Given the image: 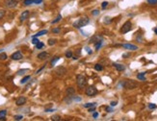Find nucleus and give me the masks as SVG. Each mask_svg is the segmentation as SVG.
<instances>
[{
  "label": "nucleus",
  "instance_id": "4",
  "mask_svg": "<svg viewBox=\"0 0 157 121\" xmlns=\"http://www.w3.org/2000/svg\"><path fill=\"white\" fill-rule=\"evenodd\" d=\"M123 86L125 87V88H127V89H133V88H135V87H137V83L135 82V81H133V80H127V81H125L123 84Z\"/></svg>",
  "mask_w": 157,
  "mask_h": 121
},
{
  "label": "nucleus",
  "instance_id": "51",
  "mask_svg": "<svg viewBox=\"0 0 157 121\" xmlns=\"http://www.w3.org/2000/svg\"><path fill=\"white\" fill-rule=\"evenodd\" d=\"M5 120H6L5 116H3V117H0V121H5Z\"/></svg>",
  "mask_w": 157,
  "mask_h": 121
},
{
  "label": "nucleus",
  "instance_id": "2",
  "mask_svg": "<svg viewBox=\"0 0 157 121\" xmlns=\"http://www.w3.org/2000/svg\"><path fill=\"white\" fill-rule=\"evenodd\" d=\"M76 84H77V86L80 88L84 87L85 86L87 85V79H86V77H85L84 75H82V74L77 75V76H76Z\"/></svg>",
  "mask_w": 157,
  "mask_h": 121
},
{
  "label": "nucleus",
  "instance_id": "23",
  "mask_svg": "<svg viewBox=\"0 0 157 121\" xmlns=\"http://www.w3.org/2000/svg\"><path fill=\"white\" fill-rule=\"evenodd\" d=\"M7 58H8V56H7V54H6L5 52H3V53L0 54V60H5Z\"/></svg>",
  "mask_w": 157,
  "mask_h": 121
},
{
  "label": "nucleus",
  "instance_id": "37",
  "mask_svg": "<svg viewBox=\"0 0 157 121\" xmlns=\"http://www.w3.org/2000/svg\"><path fill=\"white\" fill-rule=\"evenodd\" d=\"M52 32L55 33V34L60 33V29H59V28H54V29H52Z\"/></svg>",
  "mask_w": 157,
  "mask_h": 121
},
{
  "label": "nucleus",
  "instance_id": "15",
  "mask_svg": "<svg viewBox=\"0 0 157 121\" xmlns=\"http://www.w3.org/2000/svg\"><path fill=\"white\" fill-rule=\"evenodd\" d=\"M48 33V31L47 30H41V31H40V32H38L37 34H35L32 38H38V37H40V36H44V35H46Z\"/></svg>",
  "mask_w": 157,
  "mask_h": 121
},
{
  "label": "nucleus",
  "instance_id": "38",
  "mask_svg": "<svg viewBox=\"0 0 157 121\" xmlns=\"http://www.w3.org/2000/svg\"><path fill=\"white\" fill-rule=\"evenodd\" d=\"M107 6H108V2H107V1H104V2L101 4V7H102V9H105Z\"/></svg>",
  "mask_w": 157,
  "mask_h": 121
},
{
  "label": "nucleus",
  "instance_id": "34",
  "mask_svg": "<svg viewBox=\"0 0 157 121\" xmlns=\"http://www.w3.org/2000/svg\"><path fill=\"white\" fill-rule=\"evenodd\" d=\"M13 118H15V120H22V118H23V116L22 115H15L13 116Z\"/></svg>",
  "mask_w": 157,
  "mask_h": 121
},
{
  "label": "nucleus",
  "instance_id": "8",
  "mask_svg": "<svg viewBox=\"0 0 157 121\" xmlns=\"http://www.w3.org/2000/svg\"><path fill=\"white\" fill-rule=\"evenodd\" d=\"M55 71H56V74L61 77V76H63V75H65V73L67 72V69L65 67H63V66H59V67L56 68Z\"/></svg>",
  "mask_w": 157,
  "mask_h": 121
},
{
  "label": "nucleus",
  "instance_id": "47",
  "mask_svg": "<svg viewBox=\"0 0 157 121\" xmlns=\"http://www.w3.org/2000/svg\"><path fill=\"white\" fill-rule=\"evenodd\" d=\"M85 49H86V51H87L89 54H92V50H91V49H90L88 46H86V47H85Z\"/></svg>",
  "mask_w": 157,
  "mask_h": 121
},
{
  "label": "nucleus",
  "instance_id": "50",
  "mask_svg": "<svg viewBox=\"0 0 157 121\" xmlns=\"http://www.w3.org/2000/svg\"><path fill=\"white\" fill-rule=\"evenodd\" d=\"M122 57H123V58H128V57H129V54H128V53H124V54L122 55Z\"/></svg>",
  "mask_w": 157,
  "mask_h": 121
},
{
  "label": "nucleus",
  "instance_id": "44",
  "mask_svg": "<svg viewBox=\"0 0 157 121\" xmlns=\"http://www.w3.org/2000/svg\"><path fill=\"white\" fill-rule=\"evenodd\" d=\"M104 22H105V23H110V22H111V19H110V17H105V19H104Z\"/></svg>",
  "mask_w": 157,
  "mask_h": 121
},
{
  "label": "nucleus",
  "instance_id": "21",
  "mask_svg": "<svg viewBox=\"0 0 157 121\" xmlns=\"http://www.w3.org/2000/svg\"><path fill=\"white\" fill-rule=\"evenodd\" d=\"M31 78V76H29V75H27V76H25L21 81H20V84H25V83H27L28 81H29V79Z\"/></svg>",
  "mask_w": 157,
  "mask_h": 121
},
{
  "label": "nucleus",
  "instance_id": "24",
  "mask_svg": "<svg viewBox=\"0 0 157 121\" xmlns=\"http://www.w3.org/2000/svg\"><path fill=\"white\" fill-rule=\"evenodd\" d=\"M44 46H45L44 42H40V41H39V42L36 44V48H37V49H41Z\"/></svg>",
  "mask_w": 157,
  "mask_h": 121
},
{
  "label": "nucleus",
  "instance_id": "36",
  "mask_svg": "<svg viewBox=\"0 0 157 121\" xmlns=\"http://www.w3.org/2000/svg\"><path fill=\"white\" fill-rule=\"evenodd\" d=\"M92 14H93V16H98V14H99V11L98 10H94L92 12Z\"/></svg>",
  "mask_w": 157,
  "mask_h": 121
},
{
  "label": "nucleus",
  "instance_id": "53",
  "mask_svg": "<svg viewBox=\"0 0 157 121\" xmlns=\"http://www.w3.org/2000/svg\"><path fill=\"white\" fill-rule=\"evenodd\" d=\"M15 1H16V2H18H18H20V1H22V0H15Z\"/></svg>",
  "mask_w": 157,
  "mask_h": 121
},
{
  "label": "nucleus",
  "instance_id": "28",
  "mask_svg": "<svg viewBox=\"0 0 157 121\" xmlns=\"http://www.w3.org/2000/svg\"><path fill=\"white\" fill-rule=\"evenodd\" d=\"M51 120H53V121H59V120H61V117L59 115H53L51 117Z\"/></svg>",
  "mask_w": 157,
  "mask_h": 121
},
{
  "label": "nucleus",
  "instance_id": "27",
  "mask_svg": "<svg viewBox=\"0 0 157 121\" xmlns=\"http://www.w3.org/2000/svg\"><path fill=\"white\" fill-rule=\"evenodd\" d=\"M55 43H56V39H48V44L50 45V46L54 45Z\"/></svg>",
  "mask_w": 157,
  "mask_h": 121
},
{
  "label": "nucleus",
  "instance_id": "22",
  "mask_svg": "<svg viewBox=\"0 0 157 121\" xmlns=\"http://www.w3.org/2000/svg\"><path fill=\"white\" fill-rule=\"evenodd\" d=\"M61 19H62V16H61V14H59V16L57 17L55 19H53V20H52V22H51V23H52V24H55V23H57L58 21H60Z\"/></svg>",
  "mask_w": 157,
  "mask_h": 121
},
{
  "label": "nucleus",
  "instance_id": "32",
  "mask_svg": "<svg viewBox=\"0 0 157 121\" xmlns=\"http://www.w3.org/2000/svg\"><path fill=\"white\" fill-rule=\"evenodd\" d=\"M66 57L67 58H72V52H71V51H67L66 52Z\"/></svg>",
  "mask_w": 157,
  "mask_h": 121
},
{
  "label": "nucleus",
  "instance_id": "1",
  "mask_svg": "<svg viewBox=\"0 0 157 121\" xmlns=\"http://www.w3.org/2000/svg\"><path fill=\"white\" fill-rule=\"evenodd\" d=\"M90 22V18L88 17H81L79 20H77V21H75L74 23H73V26L75 27V28H81V27H83V26H86L88 23Z\"/></svg>",
  "mask_w": 157,
  "mask_h": 121
},
{
  "label": "nucleus",
  "instance_id": "17",
  "mask_svg": "<svg viewBox=\"0 0 157 121\" xmlns=\"http://www.w3.org/2000/svg\"><path fill=\"white\" fill-rule=\"evenodd\" d=\"M145 75H146V72H142V73H139L137 75V78L141 81H146V78H145Z\"/></svg>",
  "mask_w": 157,
  "mask_h": 121
},
{
  "label": "nucleus",
  "instance_id": "20",
  "mask_svg": "<svg viewBox=\"0 0 157 121\" xmlns=\"http://www.w3.org/2000/svg\"><path fill=\"white\" fill-rule=\"evenodd\" d=\"M96 103H87L84 104V108H91V107H95Z\"/></svg>",
  "mask_w": 157,
  "mask_h": 121
},
{
  "label": "nucleus",
  "instance_id": "46",
  "mask_svg": "<svg viewBox=\"0 0 157 121\" xmlns=\"http://www.w3.org/2000/svg\"><path fill=\"white\" fill-rule=\"evenodd\" d=\"M117 105H118V102H117V101L111 102V106H112V107H114V106H117Z\"/></svg>",
  "mask_w": 157,
  "mask_h": 121
},
{
  "label": "nucleus",
  "instance_id": "33",
  "mask_svg": "<svg viewBox=\"0 0 157 121\" xmlns=\"http://www.w3.org/2000/svg\"><path fill=\"white\" fill-rule=\"evenodd\" d=\"M5 13H6V12H5L4 10H0V19H1V18H3V17H4Z\"/></svg>",
  "mask_w": 157,
  "mask_h": 121
},
{
  "label": "nucleus",
  "instance_id": "6",
  "mask_svg": "<svg viewBox=\"0 0 157 121\" xmlns=\"http://www.w3.org/2000/svg\"><path fill=\"white\" fill-rule=\"evenodd\" d=\"M22 58H23V55L20 51H17V52L13 53L11 55V59L13 60H21Z\"/></svg>",
  "mask_w": 157,
  "mask_h": 121
},
{
  "label": "nucleus",
  "instance_id": "25",
  "mask_svg": "<svg viewBox=\"0 0 157 121\" xmlns=\"http://www.w3.org/2000/svg\"><path fill=\"white\" fill-rule=\"evenodd\" d=\"M94 69H95V70H97V71H101V70L103 69V67H102V65H101L96 64V65H94Z\"/></svg>",
  "mask_w": 157,
  "mask_h": 121
},
{
  "label": "nucleus",
  "instance_id": "52",
  "mask_svg": "<svg viewBox=\"0 0 157 121\" xmlns=\"http://www.w3.org/2000/svg\"><path fill=\"white\" fill-rule=\"evenodd\" d=\"M154 32H155V34H157V27L154 28Z\"/></svg>",
  "mask_w": 157,
  "mask_h": 121
},
{
  "label": "nucleus",
  "instance_id": "11",
  "mask_svg": "<svg viewBox=\"0 0 157 121\" xmlns=\"http://www.w3.org/2000/svg\"><path fill=\"white\" fill-rule=\"evenodd\" d=\"M25 103H26V98L23 97V96L18 98L17 101H16V104H17V106H18V107H20V106H23Z\"/></svg>",
  "mask_w": 157,
  "mask_h": 121
},
{
  "label": "nucleus",
  "instance_id": "31",
  "mask_svg": "<svg viewBox=\"0 0 157 121\" xmlns=\"http://www.w3.org/2000/svg\"><path fill=\"white\" fill-rule=\"evenodd\" d=\"M148 3L149 5H156L157 4V0H148Z\"/></svg>",
  "mask_w": 157,
  "mask_h": 121
},
{
  "label": "nucleus",
  "instance_id": "16",
  "mask_svg": "<svg viewBox=\"0 0 157 121\" xmlns=\"http://www.w3.org/2000/svg\"><path fill=\"white\" fill-rule=\"evenodd\" d=\"M100 39H102V38H101L100 36H97V35H95V36H94V37L90 39V42H91V43H93V42H96V41L100 40Z\"/></svg>",
  "mask_w": 157,
  "mask_h": 121
},
{
  "label": "nucleus",
  "instance_id": "5",
  "mask_svg": "<svg viewBox=\"0 0 157 121\" xmlns=\"http://www.w3.org/2000/svg\"><path fill=\"white\" fill-rule=\"evenodd\" d=\"M85 93H86V95H88V96H94L97 93V89L94 86H88L86 88Z\"/></svg>",
  "mask_w": 157,
  "mask_h": 121
},
{
  "label": "nucleus",
  "instance_id": "43",
  "mask_svg": "<svg viewBox=\"0 0 157 121\" xmlns=\"http://www.w3.org/2000/svg\"><path fill=\"white\" fill-rule=\"evenodd\" d=\"M45 65H44V66H42V67H40V69H39V70H38V71H37V72H36V73H37V74H39V73H40V72H41V70H44V68H45Z\"/></svg>",
  "mask_w": 157,
  "mask_h": 121
},
{
  "label": "nucleus",
  "instance_id": "14",
  "mask_svg": "<svg viewBox=\"0 0 157 121\" xmlns=\"http://www.w3.org/2000/svg\"><path fill=\"white\" fill-rule=\"evenodd\" d=\"M47 57H48V53L47 52H40L38 55V59L39 60H45V59H47Z\"/></svg>",
  "mask_w": 157,
  "mask_h": 121
},
{
  "label": "nucleus",
  "instance_id": "49",
  "mask_svg": "<svg viewBox=\"0 0 157 121\" xmlns=\"http://www.w3.org/2000/svg\"><path fill=\"white\" fill-rule=\"evenodd\" d=\"M54 111H55V110H53V109H46V110H45L46 112H54Z\"/></svg>",
  "mask_w": 157,
  "mask_h": 121
},
{
  "label": "nucleus",
  "instance_id": "7",
  "mask_svg": "<svg viewBox=\"0 0 157 121\" xmlns=\"http://www.w3.org/2000/svg\"><path fill=\"white\" fill-rule=\"evenodd\" d=\"M5 5L8 8L12 9V8H15L18 5V2H16L15 0H6V1H5Z\"/></svg>",
  "mask_w": 157,
  "mask_h": 121
},
{
  "label": "nucleus",
  "instance_id": "29",
  "mask_svg": "<svg viewBox=\"0 0 157 121\" xmlns=\"http://www.w3.org/2000/svg\"><path fill=\"white\" fill-rule=\"evenodd\" d=\"M6 114H7V110H1L0 111V117L6 116Z\"/></svg>",
  "mask_w": 157,
  "mask_h": 121
},
{
  "label": "nucleus",
  "instance_id": "40",
  "mask_svg": "<svg viewBox=\"0 0 157 121\" xmlns=\"http://www.w3.org/2000/svg\"><path fill=\"white\" fill-rule=\"evenodd\" d=\"M106 112H113L114 110H113L112 108H110V107H107V108H106Z\"/></svg>",
  "mask_w": 157,
  "mask_h": 121
},
{
  "label": "nucleus",
  "instance_id": "48",
  "mask_svg": "<svg viewBox=\"0 0 157 121\" xmlns=\"http://www.w3.org/2000/svg\"><path fill=\"white\" fill-rule=\"evenodd\" d=\"M93 117H94V118H97V117H98V112H94Z\"/></svg>",
  "mask_w": 157,
  "mask_h": 121
},
{
  "label": "nucleus",
  "instance_id": "39",
  "mask_svg": "<svg viewBox=\"0 0 157 121\" xmlns=\"http://www.w3.org/2000/svg\"><path fill=\"white\" fill-rule=\"evenodd\" d=\"M148 108L149 109H156V105H154V104H148Z\"/></svg>",
  "mask_w": 157,
  "mask_h": 121
},
{
  "label": "nucleus",
  "instance_id": "10",
  "mask_svg": "<svg viewBox=\"0 0 157 121\" xmlns=\"http://www.w3.org/2000/svg\"><path fill=\"white\" fill-rule=\"evenodd\" d=\"M28 17H29V11H24L21 13L20 17H19V20L20 21H24L28 18Z\"/></svg>",
  "mask_w": 157,
  "mask_h": 121
},
{
  "label": "nucleus",
  "instance_id": "13",
  "mask_svg": "<svg viewBox=\"0 0 157 121\" xmlns=\"http://www.w3.org/2000/svg\"><path fill=\"white\" fill-rule=\"evenodd\" d=\"M113 65L116 67V69L118 70V71H123V70H125V66L123 65H121V64H113Z\"/></svg>",
  "mask_w": 157,
  "mask_h": 121
},
{
  "label": "nucleus",
  "instance_id": "26",
  "mask_svg": "<svg viewBox=\"0 0 157 121\" xmlns=\"http://www.w3.org/2000/svg\"><path fill=\"white\" fill-rule=\"evenodd\" d=\"M32 3H34L33 0H24V1H23V4H24L25 6H29V5H31Z\"/></svg>",
  "mask_w": 157,
  "mask_h": 121
},
{
  "label": "nucleus",
  "instance_id": "30",
  "mask_svg": "<svg viewBox=\"0 0 157 121\" xmlns=\"http://www.w3.org/2000/svg\"><path fill=\"white\" fill-rule=\"evenodd\" d=\"M27 71H28V69H20V70L18 71V75H23V74H25V72H27Z\"/></svg>",
  "mask_w": 157,
  "mask_h": 121
},
{
  "label": "nucleus",
  "instance_id": "42",
  "mask_svg": "<svg viewBox=\"0 0 157 121\" xmlns=\"http://www.w3.org/2000/svg\"><path fill=\"white\" fill-rule=\"evenodd\" d=\"M33 2H34L35 4H40V3L42 2V0H33Z\"/></svg>",
  "mask_w": 157,
  "mask_h": 121
},
{
  "label": "nucleus",
  "instance_id": "12",
  "mask_svg": "<svg viewBox=\"0 0 157 121\" xmlns=\"http://www.w3.org/2000/svg\"><path fill=\"white\" fill-rule=\"evenodd\" d=\"M67 94L68 97H72V96L75 94V89H74V87H71V86L67 87Z\"/></svg>",
  "mask_w": 157,
  "mask_h": 121
},
{
  "label": "nucleus",
  "instance_id": "35",
  "mask_svg": "<svg viewBox=\"0 0 157 121\" xmlns=\"http://www.w3.org/2000/svg\"><path fill=\"white\" fill-rule=\"evenodd\" d=\"M39 41H40V40H39L37 38H32V43H33V44H35V45H36Z\"/></svg>",
  "mask_w": 157,
  "mask_h": 121
},
{
  "label": "nucleus",
  "instance_id": "41",
  "mask_svg": "<svg viewBox=\"0 0 157 121\" xmlns=\"http://www.w3.org/2000/svg\"><path fill=\"white\" fill-rule=\"evenodd\" d=\"M72 100H74V101H77V102H80L81 101V98L80 97H72Z\"/></svg>",
  "mask_w": 157,
  "mask_h": 121
},
{
  "label": "nucleus",
  "instance_id": "45",
  "mask_svg": "<svg viewBox=\"0 0 157 121\" xmlns=\"http://www.w3.org/2000/svg\"><path fill=\"white\" fill-rule=\"evenodd\" d=\"M95 111V107H91V108H89V112H94Z\"/></svg>",
  "mask_w": 157,
  "mask_h": 121
},
{
  "label": "nucleus",
  "instance_id": "18",
  "mask_svg": "<svg viewBox=\"0 0 157 121\" xmlns=\"http://www.w3.org/2000/svg\"><path fill=\"white\" fill-rule=\"evenodd\" d=\"M60 58H61L60 56H55V57L51 60V65H55V64H56V63L58 62L59 60H60Z\"/></svg>",
  "mask_w": 157,
  "mask_h": 121
},
{
  "label": "nucleus",
  "instance_id": "19",
  "mask_svg": "<svg viewBox=\"0 0 157 121\" xmlns=\"http://www.w3.org/2000/svg\"><path fill=\"white\" fill-rule=\"evenodd\" d=\"M102 39H100V40H98V41H96L95 42V50H98L99 48L101 47V45H102Z\"/></svg>",
  "mask_w": 157,
  "mask_h": 121
},
{
  "label": "nucleus",
  "instance_id": "3",
  "mask_svg": "<svg viewBox=\"0 0 157 121\" xmlns=\"http://www.w3.org/2000/svg\"><path fill=\"white\" fill-rule=\"evenodd\" d=\"M131 29H132V23H131V21L128 20V21H126V22L122 25V27L121 28V33H122V34L128 33Z\"/></svg>",
  "mask_w": 157,
  "mask_h": 121
},
{
  "label": "nucleus",
  "instance_id": "9",
  "mask_svg": "<svg viewBox=\"0 0 157 121\" xmlns=\"http://www.w3.org/2000/svg\"><path fill=\"white\" fill-rule=\"evenodd\" d=\"M122 47L125 48V49H128V50H137L138 49V46L134 44H131V43H125V44H122Z\"/></svg>",
  "mask_w": 157,
  "mask_h": 121
}]
</instances>
